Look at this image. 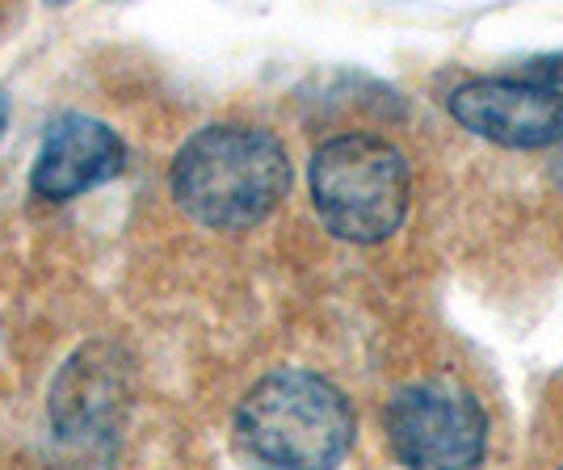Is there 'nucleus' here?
<instances>
[{
	"mask_svg": "<svg viewBox=\"0 0 563 470\" xmlns=\"http://www.w3.org/2000/svg\"><path fill=\"white\" fill-rule=\"evenodd\" d=\"M177 206L211 232H249L290 193V156L278 135L219 122L181 143L168 168Z\"/></svg>",
	"mask_w": 563,
	"mask_h": 470,
	"instance_id": "nucleus-1",
	"label": "nucleus"
},
{
	"mask_svg": "<svg viewBox=\"0 0 563 470\" xmlns=\"http://www.w3.org/2000/svg\"><path fill=\"white\" fill-rule=\"evenodd\" d=\"M350 400L311 370L261 378L235 407V446L261 467H332L353 446Z\"/></svg>",
	"mask_w": 563,
	"mask_h": 470,
	"instance_id": "nucleus-2",
	"label": "nucleus"
},
{
	"mask_svg": "<svg viewBox=\"0 0 563 470\" xmlns=\"http://www.w3.org/2000/svg\"><path fill=\"white\" fill-rule=\"evenodd\" d=\"M311 206L336 239L378 244L408 214V160L378 135H336L311 156Z\"/></svg>",
	"mask_w": 563,
	"mask_h": 470,
	"instance_id": "nucleus-3",
	"label": "nucleus"
},
{
	"mask_svg": "<svg viewBox=\"0 0 563 470\" xmlns=\"http://www.w3.org/2000/svg\"><path fill=\"white\" fill-rule=\"evenodd\" d=\"M387 441L404 467H475L488 446V416L467 387L424 378L387 403Z\"/></svg>",
	"mask_w": 563,
	"mask_h": 470,
	"instance_id": "nucleus-4",
	"label": "nucleus"
},
{
	"mask_svg": "<svg viewBox=\"0 0 563 470\" xmlns=\"http://www.w3.org/2000/svg\"><path fill=\"white\" fill-rule=\"evenodd\" d=\"M446 105L463 131L496 143V147L539 152V147L563 139V89L530 80V76L467 80L450 93Z\"/></svg>",
	"mask_w": 563,
	"mask_h": 470,
	"instance_id": "nucleus-5",
	"label": "nucleus"
},
{
	"mask_svg": "<svg viewBox=\"0 0 563 470\" xmlns=\"http://www.w3.org/2000/svg\"><path fill=\"white\" fill-rule=\"evenodd\" d=\"M126 412V366L114 357V349L93 345L76 352L51 395V416L59 437L76 449L110 446L122 428Z\"/></svg>",
	"mask_w": 563,
	"mask_h": 470,
	"instance_id": "nucleus-6",
	"label": "nucleus"
},
{
	"mask_svg": "<svg viewBox=\"0 0 563 470\" xmlns=\"http://www.w3.org/2000/svg\"><path fill=\"white\" fill-rule=\"evenodd\" d=\"M126 165V147L97 118L64 114L43 135V147L30 168V189L47 202H71L85 189L114 181Z\"/></svg>",
	"mask_w": 563,
	"mask_h": 470,
	"instance_id": "nucleus-7",
	"label": "nucleus"
},
{
	"mask_svg": "<svg viewBox=\"0 0 563 470\" xmlns=\"http://www.w3.org/2000/svg\"><path fill=\"white\" fill-rule=\"evenodd\" d=\"M526 76H530V80H542V85H560L563 89V59H530Z\"/></svg>",
	"mask_w": 563,
	"mask_h": 470,
	"instance_id": "nucleus-8",
	"label": "nucleus"
},
{
	"mask_svg": "<svg viewBox=\"0 0 563 470\" xmlns=\"http://www.w3.org/2000/svg\"><path fill=\"white\" fill-rule=\"evenodd\" d=\"M4 126H9V97L0 93V135H4Z\"/></svg>",
	"mask_w": 563,
	"mask_h": 470,
	"instance_id": "nucleus-9",
	"label": "nucleus"
}]
</instances>
